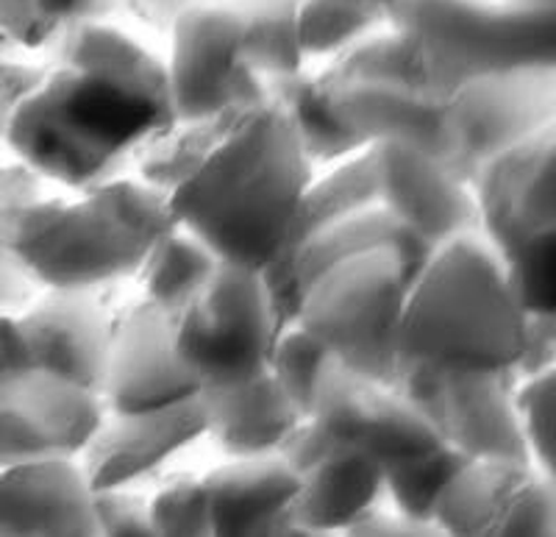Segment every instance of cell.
<instances>
[{
	"label": "cell",
	"instance_id": "obj_31",
	"mask_svg": "<svg viewBox=\"0 0 556 537\" xmlns=\"http://www.w3.org/2000/svg\"><path fill=\"white\" fill-rule=\"evenodd\" d=\"M331 362L334 360H331L326 348L317 346L301 326H292V329L281 332L276 337L267 373L273 376L278 390L285 392L287 401L306 421L312 404H315L317 387H320V379L326 376Z\"/></svg>",
	"mask_w": 556,
	"mask_h": 537
},
{
	"label": "cell",
	"instance_id": "obj_14",
	"mask_svg": "<svg viewBox=\"0 0 556 537\" xmlns=\"http://www.w3.org/2000/svg\"><path fill=\"white\" fill-rule=\"evenodd\" d=\"M103 417L98 392L31 367L7 373L0 376V469L78 460Z\"/></svg>",
	"mask_w": 556,
	"mask_h": 537
},
{
	"label": "cell",
	"instance_id": "obj_4",
	"mask_svg": "<svg viewBox=\"0 0 556 537\" xmlns=\"http://www.w3.org/2000/svg\"><path fill=\"white\" fill-rule=\"evenodd\" d=\"M526 310L484 237L437 248L412 282L395 329L406 365L509 373L523 346Z\"/></svg>",
	"mask_w": 556,
	"mask_h": 537
},
{
	"label": "cell",
	"instance_id": "obj_10",
	"mask_svg": "<svg viewBox=\"0 0 556 537\" xmlns=\"http://www.w3.org/2000/svg\"><path fill=\"white\" fill-rule=\"evenodd\" d=\"M392 390L420 412L443 446L468 460L531 462L509 373L437 371L404 362Z\"/></svg>",
	"mask_w": 556,
	"mask_h": 537
},
{
	"label": "cell",
	"instance_id": "obj_34",
	"mask_svg": "<svg viewBox=\"0 0 556 537\" xmlns=\"http://www.w3.org/2000/svg\"><path fill=\"white\" fill-rule=\"evenodd\" d=\"M92 521L96 535H153L148 501L131 487L92 490Z\"/></svg>",
	"mask_w": 556,
	"mask_h": 537
},
{
	"label": "cell",
	"instance_id": "obj_22",
	"mask_svg": "<svg viewBox=\"0 0 556 537\" xmlns=\"http://www.w3.org/2000/svg\"><path fill=\"white\" fill-rule=\"evenodd\" d=\"M295 469L285 457L231 460L203 479L212 535H298Z\"/></svg>",
	"mask_w": 556,
	"mask_h": 537
},
{
	"label": "cell",
	"instance_id": "obj_2",
	"mask_svg": "<svg viewBox=\"0 0 556 537\" xmlns=\"http://www.w3.org/2000/svg\"><path fill=\"white\" fill-rule=\"evenodd\" d=\"M45 51L51 67L26 103L78 146L137 165L176 123L167 67L117 28L64 26Z\"/></svg>",
	"mask_w": 556,
	"mask_h": 537
},
{
	"label": "cell",
	"instance_id": "obj_33",
	"mask_svg": "<svg viewBox=\"0 0 556 537\" xmlns=\"http://www.w3.org/2000/svg\"><path fill=\"white\" fill-rule=\"evenodd\" d=\"M153 535H212L203 479H176L148 501Z\"/></svg>",
	"mask_w": 556,
	"mask_h": 537
},
{
	"label": "cell",
	"instance_id": "obj_19",
	"mask_svg": "<svg viewBox=\"0 0 556 537\" xmlns=\"http://www.w3.org/2000/svg\"><path fill=\"white\" fill-rule=\"evenodd\" d=\"M28 367L101 396L112 326L96 292L48 290L17 312Z\"/></svg>",
	"mask_w": 556,
	"mask_h": 537
},
{
	"label": "cell",
	"instance_id": "obj_41",
	"mask_svg": "<svg viewBox=\"0 0 556 537\" xmlns=\"http://www.w3.org/2000/svg\"><path fill=\"white\" fill-rule=\"evenodd\" d=\"M34 290L37 287L20 273V267L9 260V253L0 248V312H12V315L23 312L34 301Z\"/></svg>",
	"mask_w": 556,
	"mask_h": 537
},
{
	"label": "cell",
	"instance_id": "obj_29",
	"mask_svg": "<svg viewBox=\"0 0 556 537\" xmlns=\"http://www.w3.org/2000/svg\"><path fill=\"white\" fill-rule=\"evenodd\" d=\"M387 14L367 0H298L295 32L304 59H337L381 34Z\"/></svg>",
	"mask_w": 556,
	"mask_h": 537
},
{
	"label": "cell",
	"instance_id": "obj_28",
	"mask_svg": "<svg viewBox=\"0 0 556 537\" xmlns=\"http://www.w3.org/2000/svg\"><path fill=\"white\" fill-rule=\"evenodd\" d=\"M235 9L242 20L240 64L260 78L290 76L304 70V53L298 45V0H217Z\"/></svg>",
	"mask_w": 556,
	"mask_h": 537
},
{
	"label": "cell",
	"instance_id": "obj_27",
	"mask_svg": "<svg viewBox=\"0 0 556 537\" xmlns=\"http://www.w3.org/2000/svg\"><path fill=\"white\" fill-rule=\"evenodd\" d=\"M217 265L220 260L215 253L176 226L170 235H165L153 246V251L139 267L137 276L142 282V292H146L142 301L176 321L195 301L198 292L208 285V278L215 276Z\"/></svg>",
	"mask_w": 556,
	"mask_h": 537
},
{
	"label": "cell",
	"instance_id": "obj_9",
	"mask_svg": "<svg viewBox=\"0 0 556 537\" xmlns=\"http://www.w3.org/2000/svg\"><path fill=\"white\" fill-rule=\"evenodd\" d=\"M276 337L260 273L220 262L195 301L173 321V354L198 392L217 390L265 376Z\"/></svg>",
	"mask_w": 556,
	"mask_h": 537
},
{
	"label": "cell",
	"instance_id": "obj_40",
	"mask_svg": "<svg viewBox=\"0 0 556 537\" xmlns=\"http://www.w3.org/2000/svg\"><path fill=\"white\" fill-rule=\"evenodd\" d=\"M212 3L217 0H121V7H126L128 14L162 34H170L187 12L198 7H212Z\"/></svg>",
	"mask_w": 556,
	"mask_h": 537
},
{
	"label": "cell",
	"instance_id": "obj_42",
	"mask_svg": "<svg viewBox=\"0 0 556 537\" xmlns=\"http://www.w3.org/2000/svg\"><path fill=\"white\" fill-rule=\"evenodd\" d=\"M348 535H434V532L404 519L401 512H381L379 507H374L348 529Z\"/></svg>",
	"mask_w": 556,
	"mask_h": 537
},
{
	"label": "cell",
	"instance_id": "obj_23",
	"mask_svg": "<svg viewBox=\"0 0 556 537\" xmlns=\"http://www.w3.org/2000/svg\"><path fill=\"white\" fill-rule=\"evenodd\" d=\"M206 437L228 460H253L281 451L287 437L304 424V417L278 390L270 373L235 387L201 390Z\"/></svg>",
	"mask_w": 556,
	"mask_h": 537
},
{
	"label": "cell",
	"instance_id": "obj_20",
	"mask_svg": "<svg viewBox=\"0 0 556 537\" xmlns=\"http://www.w3.org/2000/svg\"><path fill=\"white\" fill-rule=\"evenodd\" d=\"M201 437H206L201 396L142 415H106L81 451L84 479L92 490L131 487Z\"/></svg>",
	"mask_w": 556,
	"mask_h": 537
},
{
	"label": "cell",
	"instance_id": "obj_6",
	"mask_svg": "<svg viewBox=\"0 0 556 537\" xmlns=\"http://www.w3.org/2000/svg\"><path fill=\"white\" fill-rule=\"evenodd\" d=\"M479 232L526 312H556V126L476 173Z\"/></svg>",
	"mask_w": 556,
	"mask_h": 537
},
{
	"label": "cell",
	"instance_id": "obj_16",
	"mask_svg": "<svg viewBox=\"0 0 556 537\" xmlns=\"http://www.w3.org/2000/svg\"><path fill=\"white\" fill-rule=\"evenodd\" d=\"M278 457L290 462L301 482L290 510L298 535L348 532L384 496V474L326 440L309 421L287 437Z\"/></svg>",
	"mask_w": 556,
	"mask_h": 537
},
{
	"label": "cell",
	"instance_id": "obj_43",
	"mask_svg": "<svg viewBox=\"0 0 556 537\" xmlns=\"http://www.w3.org/2000/svg\"><path fill=\"white\" fill-rule=\"evenodd\" d=\"M23 367H28V354L23 335H20L17 315L0 312V376L23 371Z\"/></svg>",
	"mask_w": 556,
	"mask_h": 537
},
{
	"label": "cell",
	"instance_id": "obj_35",
	"mask_svg": "<svg viewBox=\"0 0 556 537\" xmlns=\"http://www.w3.org/2000/svg\"><path fill=\"white\" fill-rule=\"evenodd\" d=\"M556 362V312H526L523 346L509 367V379L515 385L529 382L534 376L554 371Z\"/></svg>",
	"mask_w": 556,
	"mask_h": 537
},
{
	"label": "cell",
	"instance_id": "obj_1",
	"mask_svg": "<svg viewBox=\"0 0 556 537\" xmlns=\"http://www.w3.org/2000/svg\"><path fill=\"white\" fill-rule=\"evenodd\" d=\"M312 184L290 123L265 103L167 196L176 226L223 265L262 273L276 260Z\"/></svg>",
	"mask_w": 556,
	"mask_h": 537
},
{
	"label": "cell",
	"instance_id": "obj_38",
	"mask_svg": "<svg viewBox=\"0 0 556 537\" xmlns=\"http://www.w3.org/2000/svg\"><path fill=\"white\" fill-rule=\"evenodd\" d=\"M31 9L48 26L64 28L76 23H103L121 9V0H31Z\"/></svg>",
	"mask_w": 556,
	"mask_h": 537
},
{
	"label": "cell",
	"instance_id": "obj_32",
	"mask_svg": "<svg viewBox=\"0 0 556 537\" xmlns=\"http://www.w3.org/2000/svg\"><path fill=\"white\" fill-rule=\"evenodd\" d=\"M515 417L520 435L529 449L531 465L554 476V404H556V371L534 376L515 385Z\"/></svg>",
	"mask_w": 556,
	"mask_h": 537
},
{
	"label": "cell",
	"instance_id": "obj_13",
	"mask_svg": "<svg viewBox=\"0 0 556 537\" xmlns=\"http://www.w3.org/2000/svg\"><path fill=\"white\" fill-rule=\"evenodd\" d=\"M167 89L176 121H201L235 107H265V78L240 64L242 20L212 3L184 14L173 28Z\"/></svg>",
	"mask_w": 556,
	"mask_h": 537
},
{
	"label": "cell",
	"instance_id": "obj_21",
	"mask_svg": "<svg viewBox=\"0 0 556 537\" xmlns=\"http://www.w3.org/2000/svg\"><path fill=\"white\" fill-rule=\"evenodd\" d=\"M0 535H96L81 465L48 460L0 469Z\"/></svg>",
	"mask_w": 556,
	"mask_h": 537
},
{
	"label": "cell",
	"instance_id": "obj_24",
	"mask_svg": "<svg viewBox=\"0 0 556 537\" xmlns=\"http://www.w3.org/2000/svg\"><path fill=\"white\" fill-rule=\"evenodd\" d=\"M265 89L267 103L285 114L312 167L337 165L370 148L342 123L317 76L312 78L298 70L290 76L265 78Z\"/></svg>",
	"mask_w": 556,
	"mask_h": 537
},
{
	"label": "cell",
	"instance_id": "obj_3",
	"mask_svg": "<svg viewBox=\"0 0 556 537\" xmlns=\"http://www.w3.org/2000/svg\"><path fill=\"white\" fill-rule=\"evenodd\" d=\"M173 228L167 196L121 178L81 192L78 201L45 198L20 209L3 228L0 248L34 287L96 292L137 276Z\"/></svg>",
	"mask_w": 556,
	"mask_h": 537
},
{
	"label": "cell",
	"instance_id": "obj_46",
	"mask_svg": "<svg viewBox=\"0 0 556 537\" xmlns=\"http://www.w3.org/2000/svg\"><path fill=\"white\" fill-rule=\"evenodd\" d=\"M7 42H9V37L0 32V57H7V53H3V51H7Z\"/></svg>",
	"mask_w": 556,
	"mask_h": 537
},
{
	"label": "cell",
	"instance_id": "obj_18",
	"mask_svg": "<svg viewBox=\"0 0 556 537\" xmlns=\"http://www.w3.org/2000/svg\"><path fill=\"white\" fill-rule=\"evenodd\" d=\"M198 396L173 354V321L148 301L112 326L101 399L106 415H142Z\"/></svg>",
	"mask_w": 556,
	"mask_h": 537
},
{
	"label": "cell",
	"instance_id": "obj_12",
	"mask_svg": "<svg viewBox=\"0 0 556 537\" xmlns=\"http://www.w3.org/2000/svg\"><path fill=\"white\" fill-rule=\"evenodd\" d=\"M329 442L384 471L424 460L443 442L420 412L390 385L331 362L306 417Z\"/></svg>",
	"mask_w": 556,
	"mask_h": 537
},
{
	"label": "cell",
	"instance_id": "obj_45",
	"mask_svg": "<svg viewBox=\"0 0 556 537\" xmlns=\"http://www.w3.org/2000/svg\"><path fill=\"white\" fill-rule=\"evenodd\" d=\"M367 3H374L376 9H381V12L390 17V9H392V3H395V0H367Z\"/></svg>",
	"mask_w": 556,
	"mask_h": 537
},
{
	"label": "cell",
	"instance_id": "obj_44",
	"mask_svg": "<svg viewBox=\"0 0 556 537\" xmlns=\"http://www.w3.org/2000/svg\"><path fill=\"white\" fill-rule=\"evenodd\" d=\"M504 3L526 12H556V0H504Z\"/></svg>",
	"mask_w": 556,
	"mask_h": 537
},
{
	"label": "cell",
	"instance_id": "obj_15",
	"mask_svg": "<svg viewBox=\"0 0 556 537\" xmlns=\"http://www.w3.org/2000/svg\"><path fill=\"white\" fill-rule=\"evenodd\" d=\"M440 535H556L554 476L531 462L468 460L437 501Z\"/></svg>",
	"mask_w": 556,
	"mask_h": 537
},
{
	"label": "cell",
	"instance_id": "obj_25",
	"mask_svg": "<svg viewBox=\"0 0 556 537\" xmlns=\"http://www.w3.org/2000/svg\"><path fill=\"white\" fill-rule=\"evenodd\" d=\"M379 207V190H376V157L374 148H365L356 157L337 162L329 176L317 178L309 184L304 201L298 207L295 223L287 237L285 248L267 267L287 265L301 248L315 240L334 223L345 217ZM265 267V271H267Z\"/></svg>",
	"mask_w": 556,
	"mask_h": 537
},
{
	"label": "cell",
	"instance_id": "obj_26",
	"mask_svg": "<svg viewBox=\"0 0 556 537\" xmlns=\"http://www.w3.org/2000/svg\"><path fill=\"white\" fill-rule=\"evenodd\" d=\"M256 109L260 107H235L208 114L201 121H176L137 157L134 171H137L139 182L162 196H170Z\"/></svg>",
	"mask_w": 556,
	"mask_h": 537
},
{
	"label": "cell",
	"instance_id": "obj_11",
	"mask_svg": "<svg viewBox=\"0 0 556 537\" xmlns=\"http://www.w3.org/2000/svg\"><path fill=\"white\" fill-rule=\"evenodd\" d=\"M556 126V70H518L465 82L448 96V171L462 184L501 153Z\"/></svg>",
	"mask_w": 556,
	"mask_h": 537
},
{
	"label": "cell",
	"instance_id": "obj_8",
	"mask_svg": "<svg viewBox=\"0 0 556 537\" xmlns=\"http://www.w3.org/2000/svg\"><path fill=\"white\" fill-rule=\"evenodd\" d=\"M412 282L399 253H354L306 287L298 326L340 367L392 387L404 365L395 329Z\"/></svg>",
	"mask_w": 556,
	"mask_h": 537
},
{
	"label": "cell",
	"instance_id": "obj_36",
	"mask_svg": "<svg viewBox=\"0 0 556 537\" xmlns=\"http://www.w3.org/2000/svg\"><path fill=\"white\" fill-rule=\"evenodd\" d=\"M45 198H48L45 178L37 176L31 167H26L23 162L0 165V235L20 209L45 201Z\"/></svg>",
	"mask_w": 556,
	"mask_h": 537
},
{
	"label": "cell",
	"instance_id": "obj_39",
	"mask_svg": "<svg viewBox=\"0 0 556 537\" xmlns=\"http://www.w3.org/2000/svg\"><path fill=\"white\" fill-rule=\"evenodd\" d=\"M48 76V67H37V64H20L12 59L0 57V142H3V132L23 98H28L39 84Z\"/></svg>",
	"mask_w": 556,
	"mask_h": 537
},
{
	"label": "cell",
	"instance_id": "obj_7",
	"mask_svg": "<svg viewBox=\"0 0 556 537\" xmlns=\"http://www.w3.org/2000/svg\"><path fill=\"white\" fill-rule=\"evenodd\" d=\"M331 107L365 146H404L448 165V96L399 34H376L317 76Z\"/></svg>",
	"mask_w": 556,
	"mask_h": 537
},
{
	"label": "cell",
	"instance_id": "obj_30",
	"mask_svg": "<svg viewBox=\"0 0 556 537\" xmlns=\"http://www.w3.org/2000/svg\"><path fill=\"white\" fill-rule=\"evenodd\" d=\"M468 462V457L459 451L440 446L424 460H415L401 469L384 471V494L390 496L395 512L415 524L426 526L434 535H440L434 526L437 501L443 496L445 485L454 479L456 471Z\"/></svg>",
	"mask_w": 556,
	"mask_h": 537
},
{
	"label": "cell",
	"instance_id": "obj_17",
	"mask_svg": "<svg viewBox=\"0 0 556 537\" xmlns=\"http://www.w3.org/2000/svg\"><path fill=\"white\" fill-rule=\"evenodd\" d=\"M379 207L437 251L462 237H481L476 198L434 157L404 146H370Z\"/></svg>",
	"mask_w": 556,
	"mask_h": 537
},
{
	"label": "cell",
	"instance_id": "obj_5",
	"mask_svg": "<svg viewBox=\"0 0 556 537\" xmlns=\"http://www.w3.org/2000/svg\"><path fill=\"white\" fill-rule=\"evenodd\" d=\"M387 26L445 96L473 78L556 70V12L484 0H395Z\"/></svg>",
	"mask_w": 556,
	"mask_h": 537
},
{
	"label": "cell",
	"instance_id": "obj_37",
	"mask_svg": "<svg viewBox=\"0 0 556 537\" xmlns=\"http://www.w3.org/2000/svg\"><path fill=\"white\" fill-rule=\"evenodd\" d=\"M0 32L20 48H48L59 28L34 14L31 0H0Z\"/></svg>",
	"mask_w": 556,
	"mask_h": 537
}]
</instances>
